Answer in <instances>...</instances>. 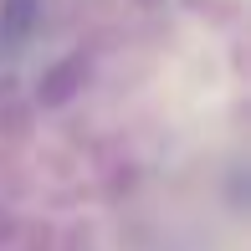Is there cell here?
<instances>
[{
    "label": "cell",
    "mask_w": 251,
    "mask_h": 251,
    "mask_svg": "<svg viewBox=\"0 0 251 251\" xmlns=\"http://www.w3.org/2000/svg\"><path fill=\"white\" fill-rule=\"evenodd\" d=\"M41 21V0H0V51L16 56Z\"/></svg>",
    "instance_id": "obj_1"
}]
</instances>
